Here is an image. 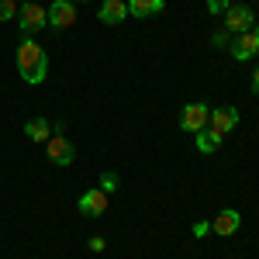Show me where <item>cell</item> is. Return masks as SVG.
Segmentation results:
<instances>
[{
	"instance_id": "6da1fadb",
	"label": "cell",
	"mask_w": 259,
	"mask_h": 259,
	"mask_svg": "<svg viewBox=\"0 0 259 259\" xmlns=\"http://www.w3.org/2000/svg\"><path fill=\"white\" fill-rule=\"evenodd\" d=\"M18 73L24 83H31V87H38L45 76H49V56H45V49H41L38 41L24 38L18 49Z\"/></svg>"
},
{
	"instance_id": "7a4b0ae2",
	"label": "cell",
	"mask_w": 259,
	"mask_h": 259,
	"mask_svg": "<svg viewBox=\"0 0 259 259\" xmlns=\"http://www.w3.org/2000/svg\"><path fill=\"white\" fill-rule=\"evenodd\" d=\"M21 31H24V38H31V35H38L41 28L49 24V11L35 4V0H24V7H21Z\"/></svg>"
},
{
	"instance_id": "3957f363",
	"label": "cell",
	"mask_w": 259,
	"mask_h": 259,
	"mask_svg": "<svg viewBox=\"0 0 259 259\" xmlns=\"http://www.w3.org/2000/svg\"><path fill=\"white\" fill-rule=\"evenodd\" d=\"M252 24H256V14H252L245 4H235V7H228V11H225V31H228V35L252 31Z\"/></svg>"
},
{
	"instance_id": "277c9868",
	"label": "cell",
	"mask_w": 259,
	"mask_h": 259,
	"mask_svg": "<svg viewBox=\"0 0 259 259\" xmlns=\"http://www.w3.org/2000/svg\"><path fill=\"white\" fill-rule=\"evenodd\" d=\"M207 118H211V107H207V104H187V107L180 111V128L197 135V132H204Z\"/></svg>"
},
{
	"instance_id": "5b68a950",
	"label": "cell",
	"mask_w": 259,
	"mask_h": 259,
	"mask_svg": "<svg viewBox=\"0 0 259 259\" xmlns=\"http://www.w3.org/2000/svg\"><path fill=\"white\" fill-rule=\"evenodd\" d=\"M207 121H211V132L225 139V135L239 124V111H235L232 104H221V107H214V111H211V118H207Z\"/></svg>"
},
{
	"instance_id": "8992f818",
	"label": "cell",
	"mask_w": 259,
	"mask_h": 259,
	"mask_svg": "<svg viewBox=\"0 0 259 259\" xmlns=\"http://www.w3.org/2000/svg\"><path fill=\"white\" fill-rule=\"evenodd\" d=\"M45 149H49V159L56 162V166H69V162L76 159V145L69 139H62V135H52V139L45 142Z\"/></svg>"
},
{
	"instance_id": "52a82bcc",
	"label": "cell",
	"mask_w": 259,
	"mask_h": 259,
	"mask_svg": "<svg viewBox=\"0 0 259 259\" xmlns=\"http://www.w3.org/2000/svg\"><path fill=\"white\" fill-rule=\"evenodd\" d=\"M49 24L52 28H73L76 24V7H73V0H52V7H49Z\"/></svg>"
},
{
	"instance_id": "ba28073f",
	"label": "cell",
	"mask_w": 259,
	"mask_h": 259,
	"mask_svg": "<svg viewBox=\"0 0 259 259\" xmlns=\"http://www.w3.org/2000/svg\"><path fill=\"white\" fill-rule=\"evenodd\" d=\"M76 207H80V214H87V218H100V214L107 211V194H104L100 187H94V190H87V194L76 200Z\"/></svg>"
},
{
	"instance_id": "9c48e42d",
	"label": "cell",
	"mask_w": 259,
	"mask_h": 259,
	"mask_svg": "<svg viewBox=\"0 0 259 259\" xmlns=\"http://www.w3.org/2000/svg\"><path fill=\"white\" fill-rule=\"evenodd\" d=\"M232 56H235L239 62L259 56V31H242L239 38L232 41Z\"/></svg>"
},
{
	"instance_id": "30bf717a",
	"label": "cell",
	"mask_w": 259,
	"mask_h": 259,
	"mask_svg": "<svg viewBox=\"0 0 259 259\" xmlns=\"http://www.w3.org/2000/svg\"><path fill=\"white\" fill-rule=\"evenodd\" d=\"M242 225V214L235 211V207H225L221 214H214V221H211V232H218V235H235Z\"/></svg>"
},
{
	"instance_id": "8fae6325",
	"label": "cell",
	"mask_w": 259,
	"mask_h": 259,
	"mask_svg": "<svg viewBox=\"0 0 259 259\" xmlns=\"http://www.w3.org/2000/svg\"><path fill=\"white\" fill-rule=\"evenodd\" d=\"M124 18H128V4L124 0H104L100 4V21L104 24H121Z\"/></svg>"
},
{
	"instance_id": "7c38bea8",
	"label": "cell",
	"mask_w": 259,
	"mask_h": 259,
	"mask_svg": "<svg viewBox=\"0 0 259 259\" xmlns=\"http://www.w3.org/2000/svg\"><path fill=\"white\" fill-rule=\"evenodd\" d=\"M162 7H166V4H162V0H128V14H132V18H152V14H159Z\"/></svg>"
},
{
	"instance_id": "4fadbf2b",
	"label": "cell",
	"mask_w": 259,
	"mask_h": 259,
	"mask_svg": "<svg viewBox=\"0 0 259 259\" xmlns=\"http://www.w3.org/2000/svg\"><path fill=\"white\" fill-rule=\"evenodd\" d=\"M24 135H28L31 142H49L52 139V124H49L45 118H31L28 124H24Z\"/></svg>"
},
{
	"instance_id": "5bb4252c",
	"label": "cell",
	"mask_w": 259,
	"mask_h": 259,
	"mask_svg": "<svg viewBox=\"0 0 259 259\" xmlns=\"http://www.w3.org/2000/svg\"><path fill=\"white\" fill-rule=\"evenodd\" d=\"M194 139H197V149L204 152V156H207V152H214V149L221 145V135H214L211 128H207V132H197Z\"/></svg>"
},
{
	"instance_id": "9a60e30c",
	"label": "cell",
	"mask_w": 259,
	"mask_h": 259,
	"mask_svg": "<svg viewBox=\"0 0 259 259\" xmlns=\"http://www.w3.org/2000/svg\"><path fill=\"white\" fill-rule=\"evenodd\" d=\"M100 190L104 194H114L118 190V173H100Z\"/></svg>"
},
{
	"instance_id": "2e32d148",
	"label": "cell",
	"mask_w": 259,
	"mask_h": 259,
	"mask_svg": "<svg viewBox=\"0 0 259 259\" xmlns=\"http://www.w3.org/2000/svg\"><path fill=\"white\" fill-rule=\"evenodd\" d=\"M18 14V4L14 0H0V21H11Z\"/></svg>"
},
{
	"instance_id": "e0dca14e",
	"label": "cell",
	"mask_w": 259,
	"mask_h": 259,
	"mask_svg": "<svg viewBox=\"0 0 259 259\" xmlns=\"http://www.w3.org/2000/svg\"><path fill=\"white\" fill-rule=\"evenodd\" d=\"M228 7H232L228 0H207V11H211V14H221V11H228Z\"/></svg>"
},
{
	"instance_id": "ac0fdd59",
	"label": "cell",
	"mask_w": 259,
	"mask_h": 259,
	"mask_svg": "<svg viewBox=\"0 0 259 259\" xmlns=\"http://www.w3.org/2000/svg\"><path fill=\"white\" fill-rule=\"evenodd\" d=\"M207 232H211V221H194V235H197V239H204Z\"/></svg>"
},
{
	"instance_id": "d6986e66",
	"label": "cell",
	"mask_w": 259,
	"mask_h": 259,
	"mask_svg": "<svg viewBox=\"0 0 259 259\" xmlns=\"http://www.w3.org/2000/svg\"><path fill=\"white\" fill-rule=\"evenodd\" d=\"M90 249H94V252H104V239L94 235V239H90Z\"/></svg>"
},
{
	"instance_id": "ffe728a7",
	"label": "cell",
	"mask_w": 259,
	"mask_h": 259,
	"mask_svg": "<svg viewBox=\"0 0 259 259\" xmlns=\"http://www.w3.org/2000/svg\"><path fill=\"white\" fill-rule=\"evenodd\" d=\"M252 90L259 94V66H256V73H252Z\"/></svg>"
},
{
	"instance_id": "44dd1931",
	"label": "cell",
	"mask_w": 259,
	"mask_h": 259,
	"mask_svg": "<svg viewBox=\"0 0 259 259\" xmlns=\"http://www.w3.org/2000/svg\"><path fill=\"white\" fill-rule=\"evenodd\" d=\"M124 4H128V0H124Z\"/></svg>"
},
{
	"instance_id": "7402d4cb",
	"label": "cell",
	"mask_w": 259,
	"mask_h": 259,
	"mask_svg": "<svg viewBox=\"0 0 259 259\" xmlns=\"http://www.w3.org/2000/svg\"><path fill=\"white\" fill-rule=\"evenodd\" d=\"M83 4H87V0H83Z\"/></svg>"
}]
</instances>
